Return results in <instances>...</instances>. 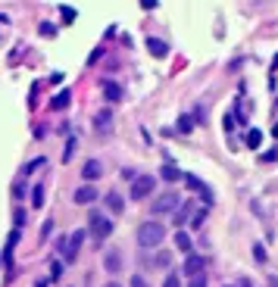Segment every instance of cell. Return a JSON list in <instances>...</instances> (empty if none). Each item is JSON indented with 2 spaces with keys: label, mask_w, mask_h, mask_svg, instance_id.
<instances>
[{
  "label": "cell",
  "mask_w": 278,
  "mask_h": 287,
  "mask_svg": "<svg viewBox=\"0 0 278 287\" xmlns=\"http://www.w3.org/2000/svg\"><path fill=\"white\" fill-rule=\"evenodd\" d=\"M44 197H47V187H44V184H34V187H31V209H41L44 203H47Z\"/></svg>",
  "instance_id": "15"
},
{
  "label": "cell",
  "mask_w": 278,
  "mask_h": 287,
  "mask_svg": "<svg viewBox=\"0 0 278 287\" xmlns=\"http://www.w3.org/2000/svg\"><path fill=\"white\" fill-rule=\"evenodd\" d=\"M147 50H150L156 60H166V56H169V44H166V41H160V37H147Z\"/></svg>",
  "instance_id": "12"
},
{
  "label": "cell",
  "mask_w": 278,
  "mask_h": 287,
  "mask_svg": "<svg viewBox=\"0 0 278 287\" xmlns=\"http://www.w3.org/2000/svg\"><path fill=\"white\" fill-rule=\"evenodd\" d=\"M141 7L144 10H156V7H160V0H141Z\"/></svg>",
  "instance_id": "29"
},
{
  "label": "cell",
  "mask_w": 278,
  "mask_h": 287,
  "mask_svg": "<svg viewBox=\"0 0 278 287\" xmlns=\"http://www.w3.org/2000/svg\"><path fill=\"white\" fill-rule=\"evenodd\" d=\"M69 103H72V94H69V91H60V94L50 100V106H53V109H66Z\"/></svg>",
  "instance_id": "18"
},
{
  "label": "cell",
  "mask_w": 278,
  "mask_h": 287,
  "mask_svg": "<svg viewBox=\"0 0 278 287\" xmlns=\"http://www.w3.org/2000/svg\"><path fill=\"white\" fill-rule=\"evenodd\" d=\"M75 144H78L75 138H69V141H66V153H63V159H66V162L72 159V153H75Z\"/></svg>",
  "instance_id": "26"
},
{
  "label": "cell",
  "mask_w": 278,
  "mask_h": 287,
  "mask_svg": "<svg viewBox=\"0 0 278 287\" xmlns=\"http://www.w3.org/2000/svg\"><path fill=\"white\" fill-rule=\"evenodd\" d=\"M181 203V197L175 194V190H166V194H160L153 200V216H166V213H172L175 206Z\"/></svg>",
  "instance_id": "5"
},
{
  "label": "cell",
  "mask_w": 278,
  "mask_h": 287,
  "mask_svg": "<svg viewBox=\"0 0 278 287\" xmlns=\"http://www.w3.org/2000/svg\"><path fill=\"white\" fill-rule=\"evenodd\" d=\"M41 34L50 37V34H57V28H50V22H41Z\"/></svg>",
  "instance_id": "30"
},
{
  "label": "cell",
  "mask_w": 278,
  "mask_h": 287,
  "mask_svg": "<svg viewBox=\"0 0 278 287\" xmlns=\"http://www.w3.org/2000/svg\"><path fill=\"white\" fill-rule=\"evenodd\" d=\"M153 190H156V178H153V175H135L128 197H132V200H147Z\"/></svg>",
  "instance_id": "4"
},
{
  "label": "cell",
  "mask_w": 278,
  "mask_h": 287,
  "mask_svg": "<svg viewBox=\"0 0 278 287\" xmlns=\"http://www.w3.org/2000/svg\"><path fill=\"white\" fill-rule=\"evenodd\" d=\"M106 209H109L113 216H119V213H122V209H125V200H122V197H119L116 190H109V194H106Z\"/></svg>",
  "instance_id": "14"
},
{
  "label": "cell",
  "mask_w": 278,
  "mask_h": 287,
  "mask_svg": "<svg viewBox=\"0 0 278 287\" xmlns=\"http://www.w3.org/2000/svg\"><path fill=\"white\" fill-rule=\"evenodd\" d=\"M203 222H207V209H197V213L191 216V228H194V231L203 228Z\"/></svg>",
  "instance_id": "21"
},
{
  "label": "cell",
  "mask_w": 278,
  "mask_h": 287,
  "mask_svg": "<svg viewBox=\"0 0 278 287\" xmlns=\"http://www.w3.org/2000/svg\"><path fill=\"white\" fill-rule=\"evenodd\" d=\"M272 135H275V138H278V125H275V128H272Z\"/></svg>",
  "instance_id": "35"
},
{
  "label": "cell",
  "mask_w": 278,
  "mask_h": 287,
  "mask_svg": "<svg viewBox=\"0 0 278 287\" xmlns=\"http://www.w3.org/2000/svg\"><path fill=\"white\" fill-rule=\"evenodd\" d=\"M160 175H163L166 181H178V178H181L184 172H178V166H172V162H166V166L160 169Z\"/></svg>",
  "instance_id": "17"
},
{
  "label": "cell",
  "mask_w": 278,
  "mask_h": 287,
  "mask_svg": "<svg viewBox=\"0 0 278 287\" xmlns=\"http://www.w3.org/2000/svg\"><path fill=\"white\" fill-rule=\"evenodd\" d=\"M63 275V262L60 259H50V281H57Z\"/></svg>",
  "instance_id": "23"
},
{
  "label": "cell",
  "mask_w": 278,
  "mask_h": 287,
  "mask_svg": "<svg viewBox=\"0 0 278 287\" xmlns=\"http://www.w3.org/2000/svg\"><path fill=\"white\" fill-rule=\"evenodd\" d=\"M88 231H91V237H94L97 243H103V240L113 234V219H106L100 209H91V216H88Z\"/></svg>",
  "instance_id": "2"
},
{
  "label": "cell",
  "mask_w": 278,
  "mask_h": 287,
  "mask_svg": "<svg viewBox=\"0 0 278 287\" xmlns=\"http://www.w3.org/2000/svg\"><path fill=\"white\" fill-rule=\"evenodd\" d=\"M175 250L178 253H191L194 250V240H191V234L184 228H175Z\"/></svg>",
  "instance_id": "13"
},
{
  "label": "cell",
  "mask_w": 278,
  "mask_h": 287,
  "mask_svg": "<svg viewBox=\"0 0 278 287\" xmlns=\"http://www.w3.org/2000/svg\"><path fill=\"white\" fill-rule=\"evenodd\" d=\"M103 97L109 100V103H119V100H122L125 97V91H122V85H119V81H113V78H103Z\"/></svg>",
  "instance_id": "10"
},
{
  "label": "cell",
  "mask_w": 278,
  "mask_h": 287,
  "mask_svg": "<svg viewBox=\"0 0 278 287\" xmlns=\"http://www.w3.org/2000/svg\"><path fill=\"white\" fill-rule=\"evenodd\" d=\"M153 262L160 265V269H166V265L172 262V253H169V250H160V253H156V259H153Z\"/></svg>",
  "instance_id": "22"
},
{
  "label": "cell",
  "mask_w": 278,
  "mask_h": 287,
  "mask_svg": "<svg viewBox=\"0 0 278 287\" xmlns=\"http://www.w3.org/2000/svg\"><path fill=\"white\" fill-rule=\"evenodd\" d=\"M50 231H53V219H47V222L41 225V240H47V237H50Z\"/></svg>",
  "instance_id": "27"
},
{
  "label": "cell",
  "mask_w": 278,
  "mask_h": 287,
  "mask_svg": "<svg viewBox=\"0 0 278 287\" xmlns=\"http://www.w3.org/2000/svg\"><path fill=\"white\" fill-rule=\"evenodd\" d=\"M231 287H234V284H231Z\"/></svg>",
  "instance_id": "36"
},
{
  "label": "cell",
  "mask_w": 278,
  "mask_h": 287,
  "mask_svg": "<svg viewBox=\"0 0 278 287\" xmlns=\"http://www.w3.org/2000/svg\"><path fill=\"white\" fill-rule=\"evenodd\" d=\"M191 213H194V203H191V200L178 203V206L172 209V222H175V228H184V225H188V219H191Z\"/></svg>",
  "instance_id": "9"
},
{
  "label": "cell",
  "mask_w": 278,
  "mask_h": 287,
  "mask_svg": "<svg viewBox=\"0 0 278 287\" xmlns=\"http://www.w3.org/2000/svg\"><path fill=\"white\" fill-rule=\"evenodd\" d=\"M13 222H16V228H22V225H25V213H22V209H16V219H13Z\"/></svg>",
  "instance_id": "31"
},
{
  "label": "cell",
  "mask_w": 278,
  "mask_h": 287,
  "mask_svg": "<svg viewBox=\"0 0 278 287\" xmlns=\"http://www.w3.org/2000/svg\"><path fill=\"white\" fill-rule=\"evenodd\" d=\"M253 253H256V259H260V262H266V253H263V247H260V243L253 247Z\"/></svg>",
  "instance_id": "32"
},
{
  "label": "cell",
  "mask_w": 278,
  "mask_h": 287,
  "mask_svg": "<svg viewBox=\"0 0 278 287\" xmlns=\"http://www.w3.org/2000/svg\"><path fill=\"white\" fill-rule=\"evenodd\" d=\"M128 287H150V284H147L144 275H132V278H128Z\"/></svg>",
  "instance_id": "24"
},
{
  "label": "cell",
  "mask_w": 278,
  "mask_h": 287,
  "mask_svg": "<svg viewBox=\"0 0 278 287\" xmlns=\"http://www.w3.org/2000/svg\"><path fill=\"white\" fill-rule=\"evenodd\" d=\"M72 197H75V203H82V206H91L94 200H100V194H97V187H94L91 181H88V184H82V187H75V194H72Z\"/></svg>",
  "instance_id": "8"
},
{
  "label": "cell",
  "mask_w": 278,
  "mask_h": 287,
  "mask_svg": "<svg viewBox=\"0 0 278 287\" xmlns=\"http://www.w3.org/2000/svg\"><path fill=\"white\" fill-rule=\"evenodd\" d=\"M188 287H207V275H191Z\"/></svg>",
  "instance_id": "25"
},
{
  "label": "cell",
  "mask_w": 278,
  "mask_h": 287,
  "mask_svg": "<svg viewBox=\"0 0 278 287\" xmlns=\"http://www.w3.org/2000/svg\"><path fill=\"white\" fill-rule=\"evenodd\" d=\"M175 125H178V131H181V135H191V131H194V119H191V116H178Z\"/></svg>",
  "instance_id": "20"
},
{
  "label": "cell",
  "mask_w": 278,
  "mask_h": 287,
  "mask_svg": "<svg viewBox=\"0 0 278 287\" xmlns=\"http://www.w3.org/2000/svg\"><path fill=\"white\" fill-rule=\"evenodd\" d=\"M163 287H181V278H178V275H166Z\"/></svg>",
  "instance_id": "28"
},
{
  "label": "cell",
  "mask_w": 278,
  "mask_h": 287,
  "mask_svg": "<svg viewBox=\"0 0 278 287\" xmlns=\"http://www.w3.org/2000/svg\"><path fill=\"white\" fill-rule=\"evenodd\" d=\"M122 265H125V259H122V250H119V247H106L103 250V269H106V275H119Z\"/></svg>",
  "instance_id": "6"
},
{
  "label": "cell",
  "mask_w": 278,
  "mask_h": 287,
  "mask_svg": "<svg viewBox=\"0 0 278 287\" xmlns=\"http://www.w3.org/2000/svg\"><path fill=\"white\" fill-rule=\"evenodd\" d=\"M166 240V225H160L156 219H147L144 225H138V243L144 250H156Z\"/></svg>",
  "instance_id": "1"
},
{
  "label": "cell",
  "mask_w": 278,
  "mask_h": 287,
  "mask_svg": "<svg viewBox=\"0 0 278 287\" xmlns=\"http://www.w3.org/2000/svg\"><path fill=\"white\" fill-rule=\"evenodd\" d=\"M207 272V259L197 256V253H184V265H181V275H203Z\"/></svg>",
  "instance_id": "7"
},
{
  "label": "cell",
  "mask_w": 278,
  "mask_h": 287,
  "mask_svg": "<svg viewBox=\"0 0 278 287\" xmlns=\"http://www.w3.org/2000/svg\"><path fill=\"white\" fill-rule=\"evenodd\" d=\"M100 175H103V162L100 159H88L85 166H82V178L85 181H97Z\"/></svg>",
  "instance_id": "11"
},
{
  "label": "cell",
  "mask_w": 278,
  "mask_h": 287,
  "mask_svg": "<svg viewBox=\"0 0 278 287\" xmlns=\"http://www.w3.org/2000/svg\"><path fill=\"white\" fill-rule=\"evenodd\" d=\"M269 287H278V275H272V278H269Z\"/></svg>",
  "instance_id": "33"
},
{
  "label": "cell",
  "mask_w": 278,
  "mask_h": 287,
  "mask_svg": "<svg viewBox=\"0 0 278 287\" xmlns=\"http://www.w3.org/2000/svg\"><path fill=\"white\" fill-rule=\"evenodd\" d=\"M85 243V231H72L69 237H60V253H63V262H75L78 259V250Z\"/></svg>",
  "instance_id": "3"
},
{
  "label": "cell",
  "mask_w": 278,
  "mask_h": 287,
  "mask_svg": "<svg viewBox=\"0 0 278 287\" xmlns=\"http://www.w3.org/2000/svg\"><path fill=\"white\" fill-rule=\"evenodd\" d=\"M109 122H113V112L106 109V112H97V119H94V125H97V131H109Z\"/></svg>",
  "instance_id": "19"
},
{
  "label": "cell",
  "mask_w": 278,
  "mask_h": 287,
  "mask_svg": "<svg viewBox=\"0 0 278 287\" xmlns=\"http://www.w3.org/2000/svg\"><path fill=\"white\" fill-rule=\"evenodd\" d=\"M244 144H247L250 150H256V147L263 144V131H260V128H250V131L244 135Z\"/></svg>",
  "instance_id": "16"
},
{
  "label": "cell",
  "mask_w": 278,
  "mask_h": 287,
  "mask_svg": "<svg viewBox=\"0 0 278 287\" xmlns=\"http://www.w3.org/2000/svg\"><path fill=\"white\" fill-rule=\"evenodd\" d=\"M103 287H122V284H116V281H109V284H103Z\"/></svg>",
  "instance_id": "34"
}]
</instances>
